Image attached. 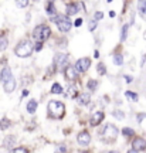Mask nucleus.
<instances>
[{"instance_id":"obj_1","label":"nucleus","mask_w":146,"mask_h":153,"mask_svg":"<svg viewBox=\"0 0 146 153\" xmlns=\"http://www.w3.org/2000/svg\"><path fill=\"white\" fill-rule=\"evenodd\" d=\"M33 50H34V47H33L31 41H30V40H23V41H20V43L17 44L14 53H16V55L20 57V58H27V57L31 55Z\"/></svg>"},{"instance_id":"obj_2","label":"nucleus","mask_w":146,"mask_h":153,"mask_svg":"<svg viewBox=\"0 0 146 153\" xmlns=\"http://www.w3.org/2000/svg\"><path fill=\"white\" fill-rule=\"evenodd\" d=\"M47 111H48V115L51 118H55V119H60L64 116L65 112V106L63 102L60 101H50L48 106H47Z\"/></svg>"},{"instance_id":"obj_3","label":"nucleus","mask_w":146,"mask_h":153,"mask_svg":"<svg viewBox=\"0 0 146 153\" xmlns=\"http://www.w3.org/2000/svg\"><path fill=\"white\" fill-rule=\"evenodd\" d=\"M50 34H51V30L45 24H40V26H37V27L33 30V38L36 41H40V43L45 41L50 37Z\"/></svg>"},{"instance_id":"obj_4","label":"nucleus","mask_w":146,"mask_h":153,"mask_svg":"<svg viewBox=\"0 0 146 153\" xmlns=\"http://www.w3.org/2000/svg\"><path fill=\"white\" fill-rule=\"evenodd\" d=\"M51 22H54L57 24V27H58L60 31H63V33H67V31H70L71 30V26H72V23L71 20L68 19L67 16H53L51 17Z\"/></svg>"},{"instance_id":"obj_5","label":"nucleus","mask_w":146,"mask_h":153,"mask_svg":"<svg viewBox=\"0 0 146 153\" xmlns=\"http://www.w3.org/2000/svg\"><path fill=\"white\" fill-rule=\"evenodd\" d=\"M102 135H104V139H105V140L112 142V140H115L116 136H118V128L114 125H111V123H108V125L104 128Z\"/></svg>"},{"instance_id":"obj_6","label":"nucleus","mask_w":146,"mask_h":153,"mask_svg":"<svg viewBox=\"0 0 146 153\" xmlns=\"http://www.w3.org/2000/svg\"><path fill=\"white\" fill-rule=\"evenodd\" d=\"M91 67V60L87 58V57H84V58H80V60L77 61L75 64V68L78 72H85L88 71V68Z\"/></svg>"},{"instance_id":"obj_7","label":"nucleus","mask_w":146,"mask_h":153,"mask_svg":"<svg viewBox=\"0 0 146 153\" xmlns=\"http://www.w3.org/2000/svg\"><path fill=\"white\" fill-rule=\"evenodd\" d=\"M77 140H78V145H80V146L85 148V146H88L89 142H91V135H89L87 131H84V132H81V133H78Z\"/></svg>"},{"instance_id":"obj_8","label":"nucleus","mask_w":146,"mask_h":153,"mask_svg":"<svg viewBox=\"0 0 146 153\" xmlns=\"http://www.w3.org/2000/svg\"><path fill=\"white\" fill-rule=\"evenodd\" d=\"M68 62V55L64 54V53H57L54 55V65L61 68V67H64L65 64Z\"/></svg>"},{"instance_id":"obj_9","label":"nucleus","mask_w":146,"mask_h":153,"mask_svg":"<svg viewBox=\"0 0 146 153\" xmlns=\"http://www.w3.org/2000/svg\"><path fill=\"white\" fill-rule=\"evenodd\" d=\"M146 146V142L142 139V137H135L133 142H132V149L129 152H142Z\"/></svg>"},{"instance_id":"obj_10","label":"nucleus","mask_w":146,"mask_h":153,"mask_svg":"<svg viewBox=\"0 0 146 153\" xmlns=\"http://www.w3.org/2000/svg\"><path fill=\"white\" fill-rule=\"evenodd\" d=\"M64 75L67 79H71V81H75L77 79V75H78V71H77L75 65H67L64 70Z\"/></svg>"},{"instance_id":"obj_11","label":"nucleus","mask_w":146,"mask_h":153,"mask_svg":"<svg viewBox=\"0 0 146 153\" xmlns=\"http://www.w3.org/2000/svg\"><path fill=\"white\" fill-rule=\"evenodd\" d=\"M84 9V4L82 3H71V4L67 6V16H75L80 10Z\"/></svg>"},{"instance_id":"obj_12","label":"nucleus","mask_w":146,"mask_h":153,"mask_svg":"<svg viewBox=\"0 0 146 153\" xmlns=\"http://www.w3.org/2000/svg\"><path fill=\"white\" fill-rule=\"evenodd\" d=\"M104 118H105V114H104L102 111L94 112V115H92V118H91V126H98L104 120Z\"/></svg>"},{"instance_id":"obj_13","label":"nucleus","mask_w":146,"mask_h":153,"mask_svg":"<svg viewBox=\"0 0 146 153\" xmlns=\"http://www.w3.org/2000/svg\"><path fill=\"white\" fill-rule=\"evenodd\" d=\"M10 78H13V74H11L10 68H9V67H3V70L0 71V81H1V84H4L6 81H9Z\"/></svg>"},{"instance_id":"obj_14","label":"nucleus","mask_w":146,"mask_h":153,"mask_svg":"<svg viewBox=\"0 0 146 153\" xmlns=\"http://www.w3.org/2000/svg\"><path fill=\"white\" fill-rule=\"evenodd\" d=\"M3 87H4V91L6 92H13L14 89H16V79H14V76L13 78H10L9 81H6L4 84H3Z\"/></svg>"},{"instance_id":"obj_15","label":"nucleus","mask_w":146,"mask_h":153,"mask_svg":"<svg viewBox=\"0 0 146 153\" xmlns=\"http://www.w3.org/2000/svg\"><path fill=\"white\" fill-rule=\"evenodd\" d=\"M78 104L80 105H88L89 104V101H91V97H89V94H87V92H82V94H80L78 95Z\"/></svg>"},{"instance_id":"obj_16","label":"nucleus","mask_w":146,"mask_h":153,"mask_svg":"<svg viewBox=\"0 0 146 153\" xmlns=\"http://www.w3.org/2000/svg\"><path fill=\"white\" fill-rule=\"evenodd\" d=\"M37 101H34V99H31V101H28V104H27V112L28 114H34L36 111H37Z\"/></svg>"},{"instance_id":"obj_17","label":"nucleus","mask_w":146,"mask_h":153,"mask_svg":"<svg viewBox=\"0 0 146 153\" xmlns=\"http://www.w3.org/2000/svg\"><path fill=\"white\" fill-rule=\"evenodd\" d=\"M9 45V40L6 37L4 34H0V51H4Z\"/></svg>"},{"instance_id":"obj_18","label":"nucleus","mask_w":146,"mask_h":153,"mask_svg":"<svg viewBox=\"0 0 146 153\" xmlns=\"http://www.w3.org/2000/svg\"><path fill=\"white\" fill-rule=\"evenodd\" d=\"M47 14L48 16H54L55 14V7H54V1L53 0H50L48 3H47Z\"/></svg>"},{"instance_id":"obj_19","label":"nucleus","mask_w":146,"mask_h":153,"mask_svg":"<svg viewBox=\"0 0 146 153\" xmlns=\"http://www.w3.org/2000/svg\"><path fill=\"white\" fill-rule=\"evenodd\" d=\"M77 94H78V88H77V85H70V87H68V95H70L71 98H75Z\"/></svg>"},{"instance_id":"obj_20","label":"nucleus","mask_w":146,"mask_h":153,"mask_svg":"<svg viewBox=\"0 0 146 153\" xmlns=\"http://www.w3.org/2000/svg\"><path fill=\"white\" fill-rule=\"evenodd\" d=\"M10 126H11V122L7 119V118H4V119L0 120V129H3V131H4V129L10 128Z\"/></svg>"},{"instance_id":"obj_21","label":"nucleus","mask_w":146,"mask_h":153,"mask_svg":"<svg viewBox=\"0 0 146 153\" xmlns=\"http://www.w3.org/2000/svg\"><path fill=\"white\" fill-rule=\"evenodd\" d=\"M114 64L115 65H122V64H124V57L121 54H115L114 55Z\"/></svg>"},{"instance_id":"obj_22","label":"nucleus","mask_w":146,"mask_h":153,"mask_svg":"<svg viewBox=\"0 0 146 153\" xmlns=\"http://www.w3.org/2000/svg\"><path fill=\"white\" fill-rule=\"evenodd\" d=\"M51 92H53V94H63V87H61L60 84H57V82H55L54 85L51 87Z\"/></svg>"},{"instance_id":"obj_23","label":"nucleus","mask_w":146,"mask_h":153,"mask_svg":"<svg viewBox=\"0 0 146 153\" xmlns=\"http://www.w3.org/2000/svg\"><path fill=\"white\" fill-rule=\"evenodd\" d=\"M139 11L146 16V0H139Z\"/></svg>"},{"instance_id":"obj_24","label":"nucleus","mask_w":146,"mask_h":153,"mask_svg":"<svg viewBox=\"0 0 146 153\" xmlns=\"http://www.w3.org/2000/svg\"><path fill=\"white\" fill-rule=\"evenodd\" d=\"M125 97L128 99H130V101H133V102L138 101V95H136L135 92H130V91H126V92H125Z\"/></svg>"},{"instance_id":"obj_25","label":"nucleus","mask_w":146,"mask_h":153,"mask_svg":"<svg viewBox=\"0 0 146 153\" xmlns=\"http://www.w3.org/2000/svg\"><path fill=\"white\" fill-rule=\"evenodd\" d=\"M87 85H88V89L95 91V89H97V87H98V81H95V79H89Z\"/></svg>"},{"instance_id":"obj_26","label":"nucleus","mask_w":146,"mask_h":153,"mask_svg":"<svg viewBox=\"0 0 146 153\" xmlns=\"http://www.w3.org/2000/svg\"><path fill=\"white\" fill-rule=\"evenodd\" d=\"M122 133H124L126 137H129V136H133V135H135V131L130 129V128H124V129H122Z\"/></svg>"},{"instance_id":"obj_27","label":"nucleus","mask_w":146,"mask_h":153,"mask_svg":"<svg viewBox=\"0 0 146 153\" xmlns=\"http://www.w3.org/2000/svg\"><path fill=\"white\" fill-rule=\"evenodd\" d=\"M128 31H129V26H128V24H125L124 27H122V36H121V40H122V41H125V40H126Z\"/></svg>"},{"instance_id":"obj_28","label":"nucleus","mask_w":146,"mask_h":153,"mask_svg":"<svg viewBox=\"0 0 146 153\" xmlns=\"http://www.w3.org/2000/svg\"><path fill=\"white\" fill-rule=\"evenodd\" d=\"M97 71L99 75H105V72H107V68H105V65H104L102 62H99L97 65Z\"/></svg>"},{"instance_id":"obj_29","label":"nucleus","mask_w":146,"mask_h":153,"mask_svg":"<svg viewBox=\"0 0 146 153\" xmlns=\"http://www.w3.org/2000/svg\"><path fill=\"white\" fill-rule=\"evenodd\" d=\"M14 140H16V137H14V136H7L4 139V148H10L11 142H14Z\"/></svg>"},{"instance_id":"obj_30","label":"nucleus","mask_w":146,"mask_h":153,"mask_svg":"<svg viewBox=\"0 0 146 153\" xmlns=\"http://www.w3.org/2000/svg\"><path fill=\"white\" fill-rule=\"evenodd\" d=\"M112 115H114V118H116V119H119V120H122L124 119V116H125L122 111H114V114Z\"/></svg>"},{"instance_id":"obj_31","label":"nucleus","mask_w":146,"mask_h":153,"mask_svg":"<svg viewBox=\"0 0 146 153\" xmlns=\"http://www.w3.org/2000/svg\"><path fill=\"white\" fill-rule=\"evenodd\" d=\"M97 19H94V20H92V22H89V24H88V30H89V31H92V30H95V28H97Z\"/></svg>"},{"instance_id":"obj_32","label":"nucleus","mask_w":146,"mask_h":153,"mask_svg":"<svg viewBox=\"0 0 146 153\" xmlns=\"http://www.w3.org/2000/svg\"><path fill=\"white\" fill-rule=\"evenodd\" d=\"M16 3L19 7H27L28 6V0H16Z\"/></svg>"},{"instance_id":"obj_33","label":"nucleus","mask_w":146,"mask_h":153,"mask_svg":"<svg viewBox=\"0 0 146 153\" xmlns=\"http://www.w3.org/2000/svg\"><path fill=\"white\" fill-rule=\"evenodd\" d=\"M13 152H16V153H26V152H27V149H26V148H16V149H13Z\"/></svg>"},{"instance_id":"obj_34","label":"nucleus","mask_w":146,"mask_h":153,"mask_svg":"<svg viewBox=\"0 0 146 153\" xmlns=\"http://www.w3.org/2000/svg\"><path fill=\"white\" fill-rule=\"evenodd\" d=\"M102 17H104V14L101 11H97V13H95V19H97V20H101Z\"/></svg>"},{"instance_id":"obj_35","label":"nucleus","mask_w":146,"mask_h":153,"mask_svg":"<svg viewBox=\"0 0 146 153\" xmlns=\"http://www.w3.org/2000/svg\"><path fill=\"white\" fill-rule=\"evenodd\" d=\"M74 24H75L77 27H80V26L82 24V19H78V20H75V23H74Z\"/></svg>"},{"instance_id":"obj_36","label":"nucleus","mask_w":146,"mask_h":153,"mask_svg":"<svg viewBox=\"0 0 146 153\" xmlns=\"http://www.w3.org/2000/svg\"><path fill=\"white\" fill-rule=\"evenodd\" d=\"M41 47H43V45H41V43H40V41H37V44H36V47H34V48L37 50V51H40V50H41Z\"/></svg>"},{"instance_id":"obj_37","label":"nucleus","mask_w":146,"mask_h":153,"mask_svg":"<svg viewBox=\"0 0 146 153\" xmlns=\"http://www.w3.org/2000/svg\"><path fill=\"white\" fill-rule=\"evenodd\" d=\"M143 118H145V114L138 115V122H142V120H143Z\"/></svg>"},{"instance_id":"obj_38","label":"nucleus","mask_w":146,"mask_h":153,"mask_svg":"<svg viewBox=\"0 0 146 153\" xmlns=\"http://www.w3.org/2000/svg\"><path fill=\"white\" fill-rule=\"evenodd\" d=\"M125 81H126V82H132V76L126 75V76H125Z\"/></svg>"},{"instance_id":"obj_39","label":"nucleus","mask_w":146,"mask_h":153,"mask_svg":"<svg viewBox=\"0 0 146 153\" xmlns=\"http://www.w3.org/2000/svg\"><path fill=\"white\" fill-rule=\"evenodd\" d=\"M94 57H95V58H98V57H99V53H98V51H95V53H94Z\"/></svg>"},{"instance_id":"obj_40","label":"nucleus","mask_w":146,"mask_h":153,"mask_svg":"<svg viewBox=\"0 0 146 153\" xmlns=\"http://www.w3.org/2000/svg\"><path fill=\"white\" fill-rule=\"evenodd\" d=\"M108 1H109V3H111V1H112V0H108Z\"/></svg>"}]
</instances>
